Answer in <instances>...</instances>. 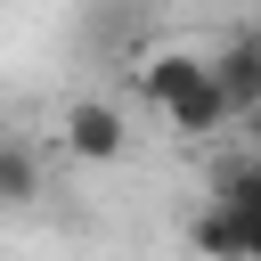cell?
Listing matches in <instances>:
<instances>
[{
    "mask_svg": "<svg viewBox=\"0 0 261 261\" xmlns=\"http://www.w3.org/2000/svg\"><path fill=\"white\" fill-rule=\"evenodd\" d=\"M139 98H147L171 130H188V139H204V130L228 122L220 82H212V65H204L196 49H155V57L139 65Z\"/></svg>",
    "mask_w": 261,
    "mask_h": 261,
    "instance_id": "cell-1",
    "label": "cell"
},
{
    "mask_svg": "<svg viewBox=\"0 0 261 261\" xmlns=\"http://www.w3.org/2000/svg\"><path fill=\"white\" fill-rule=\"evenodd\" d=\"M65 155H82V163H122V155H130V114L106 106V98H73V106H65Z\"/></svg>",
    "mask_w": 261,
    "mask_h": 261,
    "instance_id": "cell-2",
    "label": "cell"
},
{
    "mask_svg": "<svg viewBox=\"0 0 261 261\" xmlns=\"http://www.w3.org/2000/svg\"><path fill=\"white\" fill-rule=\"evenodd\" d=\"M204 65H212V82H220L228 122H237V114H261V41H253V33H245V41H228V49H212Z\"/></svg>",
    "mask_w": 261,
    "mask_h": 261,
    "instance_id": "cell-3",
    "label": "cell"
},
{
    "mask_svg": "<svg viewBox=\"0 0 261 261\" xmlns=\"http://www.w3.org/2000/svg\"><path fill=\"white\" fill-rule=\"evenodd\" d=\"M212 196L237 212V228H245V261H261V155L228 163V171L212 179Z\"/></svg>",
    "mask_w": 261,
    "mask_h": 261,
    "instance_id": "cell-4",
    "label": "cell"
},
{
    "mask_svg": "<svg viewBox=\"0 0 261 261\" xmlns=\"http://www.w3.org/2000/svg\"><path fill=\"white\" fill-rule=\"evenodd\" d=\"M188 245H196V261H245V228H237V212L220 196L188 220Z\"/></svg>",
    "mask_w": 261,
    "mask_h": 261,
    "instance_id": "cell-5",
    "label": "cell"
},
{
    "mask_svg": "<svg viewBox=\"0 0 261 261\" xmlns=\"http://www.w3.org/2000/svg\"><path fill=\"white\" fill-rule=\"evenodd\" d=\"M33 196H41V163H33V147L0 139V204H33Z\"/></svg>",
    "mask_w": 261,
    "mask_h": 261,
    "instance_id": "cell-6",
    "label": "cell"
}]
</instances>
